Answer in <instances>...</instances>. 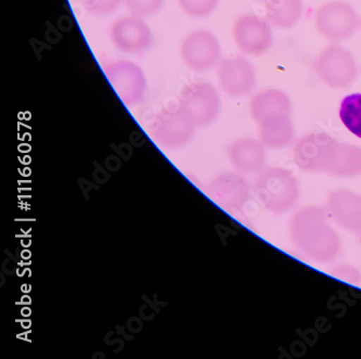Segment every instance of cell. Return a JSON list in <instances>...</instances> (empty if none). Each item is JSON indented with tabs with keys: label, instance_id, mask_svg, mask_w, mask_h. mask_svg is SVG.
Masks as SVG:
<instances>
[{
	"label": "cell",
	"instance_id": "obj_1",
	"mask_svg": "<svg viewBox=\"0 0 361 359\" xmlns=\"http://www.w3.org/2000/svg\"><path fill=\"white\" fill-rule=\"evenodd\" d=\"M326 207L307 205L295 212L290 221V237L294 245L317 263H331L341 253L340 236L330 225Z\"/></svg>",
	"mask_w": 361,
	"mask_h": 359
},
{
	"label": "cell",
	"instance_id": "obj_2",
	"mask_svg": "<svg viewBox=\"0 0 361 359\" xmlns=\"http://www.w3.org/2000/svg\"><path fill=\"white\" fill-rule=\"evenodd\" d=\"M255 193L270 213L284 214L298 205L300 185L292 171L278 166L265 167L256 179Z\"/></svg>",
	"mask_w": 361,
	"mask_h": 359
},
{
	"label": "cell",
	"instance_id": "obj_3",
	"mask_svg": "<svg viewBox=\"0 0 361 359\" xmlns=\"http://www.w3.org/2000/svg\"><path fill=\"white\" fill-rule=\"evenodd\" d=\"M314 71L320 80L334 90L350 87L359 73L358 64L352 52L336 42L317 56Z\"/></svg>",
	"mask_w": 361,
	"mask_h": 359
},
{
	"label": "cell",
	"instance_id": "obj_4",
	"mask_svg": "<svg viewBox=\"0 0 361 359\" xmlns=\"http://www.w3.org/2000/svg\"><path fill=\"white\" fill-rule=\"evenodd\" d=\"M317 32L332 42H345L360 28V17L346 1L332 0L320 6L314 12Z\"/></svg>",
	"mask_w": 361,
	"mask_h": 359
},
{
	"label": "cell",
	"instance_id": "obj_5",
	"mask_svg": "<svg viewBox=\"0 0 361 359\" xmlns=\"http://www.w3.org/2000/svg\"><path fill=\"white\" fill-rule=\"evenodd\" d=\"M104 75L115 94L127 107L142 102L148 83L142 68L130 60H115L104 66Z\"/></svg>",
	"mask_w": 361,
	"mask_h": 359
},
{
	"label": "cell",
	"instance_id": "obj_6",
	"mask_svg": "<svg viewBox=\"0 0 361 359\" xmlns=\"http://www.w3.org/2000/svg\"><path fill=\"white\" fill-rule=\"evenodd\" d=\"M178 106L193 124L207 125L219 114L221 99L211 83L197 80L185 85L178 97Z\"/></svg>",
	"mask_w": 361,
	"mask_h": 359
},
{
	"label": "cell",
	"instance_id": "obj_7",
	"mask_svg": "<svg viewBox=\"0 0 361 359\" xmlns=\"http://www.w3.org/2000/svg\"><path fill=\"white\" fill-rule=\"evenodd\" d=\"M221 46L215 34L207 30H195L183 38L180 56L183 63L197 73L216 68L221 58Z\"/></svg>",
	"mask_w": 361,
	"mask_h": 359
},
{
	"label": "cell",
	"instance_id": "obj_8",
	"mask_svg": "<svg viewBox=\"0 0 361 359\" xmlns=\"http://www.w3.org/2000/svg\"><path fill=\"white\" fill-rule=\"evenodd\" d=\"M338 142L326 133L304 135L294 142V162L302 171L326 173Z\"/></svg>",
	"mask_w": 361,
	"mask_h": 359
},
{
	"label": "cell",
	"instance_id": "obj_9",
	"mask_svg": "<svg viewBox=\"0 0 361 359\" xmlns=\"http://www.w3.org/2000/svg\"><path fill=\"white\" fill-rule=\"evenodd\" d=\"M233 36L237 47L247 56H263L274 44L271 24L254 13L241 14L235 19Z\"/></svg>",
	"mask_w": 361,
	"mask_h": 359
},
{
	"label": "cell",
	"instance_id": "obj_10",
	"mask_svg": "<svg viewBox=\"0 0 361 359\" xmlns=\"http://www.w3.org/2000/svg\"><path fill=\"white\" fill-rule=\"evenodd\" d=\"M219 87L230 97H244L251 94L257 84L254 64L247 56H226L216 66Z\"/></svg>",
	"mask_w": 361,
	"mask_h": 359
},
{
	"label": "cell",
	"instance_id": "obj_11",
	"mask_svg": "<svg viewBox=\"0 0 361 359\" xmlns=\"http://www.w3.org/2000/svg\"><path fill=\"white\" fill-rule=\"evenodd\" d=\"M113 45L125 54H139L150 49L153 33L143 18L124 16L115 20L110 26Z\"/></svg>",
	"mask_w": 361,
	"mask_h": 359
},
{
	"label": "cell",
	"instance_id": "obj_12",
	"mask_svg": "<svg viewBox=\"0 0 361 359\" xmlns=\"http://www.w3.org/2000/svg\"><path fill=\"white\" fill-rule=\"evenodd\" d=\"M329 217L340 227L356 235L361 229V195L348 189L332 191L326 200Z\"/></svg>",
	"mask_w": 361,
	"mask_h": 359
},
{
	"label": "cell",
	"instance_id": "obj_13",
	"mask_svg": "<svg viewBox=\"0 0 361 359\" xmlns=\"http://www.w3.org/2000/svg\"><path fill=\"white\" fill-rule=\"evenodd\" d=\"M257 124L259 140L266 148H286L294 142L295 128L291 120V114L274 113L265 116Z\"/></svg>",
	"mask_w": 361,
	"mask_h": 359
},
{
	"label": "cell",
	"instance_id": "obj_14",
	"mask_svg": "<svg viewBox=\"0 0 361 359\" xmlns=\"http://www.w3.org/2000/svg\"><path fill=\"white\" fill-rule=\"evenodd\" d=\"M192 121L180 107H167L159 112L154 120V132L165 141H179L187 138L192 130Z\"/></svg>",
	"mask_w": 361,
	"mask_h": 359
},
{
	"label": "cell",
	"instance_id": "obj_15",
	"mask_svg": "<svg viewBox=\"0 0 361 359\" xmlns=\"http://www.w3.org/2000/svg\"><path fill=\"white\" fill-rule=\"evenodd\" d=\"M233 164L247 173H259L266 167L267 152L259 139L243 138L235 141L230 148Z\"/></svg>",
	"mask_w": 361,
	"mask_h": 359
},
{
	"label": "cell",
	"instance_id": "obj_16",
	"mask_svg": "<svg viewBox=\"0 0 361 359\" xmlns=\"http://www.w3.org/2000/svg\"><path fill=\"white\" fill-rule=\"evenodd\" d=\"M250 113L256 123L274 113L292 114L293 104L291 98L283 90L267 88L255 92L250 99Z\"/></svg>",
	"mask_w": 361,
	"mask_h": 359
},
{
	"label": "cell",
	"instance_id": "obj_17",
	"mask_svg": "<svg viewBox=\"0 0 361 359\" xmlns=\"http://www.w3.org/2000/svg\"><path fill=\"white\" fill-rule=\"evenodd\" d=\"M326 174L338 178L361 175V147L338 141Z\"/></svg>",
	"mask_w": 361,
	"mask_h": 359
},
{
	"label": "cell",
	"instance_id": "obj_18",
	"mask_svg": "<svg viewBox=\"0 0 361 359\" xmlns=\"http://www.w3.org/2000/svg\"><path fill=\"white\" fill-rule=\"evenodd\" d=\"M302 0H266V19L272 28L288 30L302 19Z\"/></svg>",
	"mask_w": 361,
	"mask_h": 359
},
{
	"label": "cell",
	"instance_id": "obj_19",
	"mask_svg": "<svg viewBox=\"0 0 361 359\" xmlns=\"http://www.w3.org/2000/svg\"><path fill=\"white\" fill-rule=\"evenodd\" d=\"M341 122L357 138L361 139V92L344 97L338 111Z\"/></svg>",
	"mask_w": 361,
	"mask_h": 359
},
{
	"label": "cell",
	"instance_id": "obj_20",
	"mask_svg": "<svg viewBox=\"0 0 361 359\" xmlns=\"http://www.w3.org/2000/svg\"><path fill=\"white\" fill-rule=\"evenodd\" d=\"M223 193L227 202L235 207H242L250 197V185L241 176L231 175L224 181Z\"/></svg>",
	"mask_w": 361,
	"mask_h": 359
},
{
	"label": "cell",
	"instance_id": "obj_21",
	"mask_svg": "<svg viewBox=\"0 0 361 359\" xmlns=\"http://www.w3.org/2000/svg\"><path fill=\"white\" fill-rule=\"evenodd\" d=\"M179 7L187 16L192 18L209 17L219 5V0H177Z\"/></svg>",
	"mask_w": 361,
	"mask_h": 359
},
{
	"label": "cell",
	"instance_id": "obj_22",
	"mask_svg": "<svg viewBox=\"0 0 361 359\" xmlns=\"http://www.w3.org/2000/svg\"><path fill=\"white\" fill-rule=\"evenodd\" d=\"M165 0H123L129 13L136 17L146 18L160 12Z\"/></svg>",
	"mask_w": 361,
	"mask_h": 359
},
{
	"label": "cell",
	"instance_id": "obj_23",
	"mask_svg": "<svg viewBox=\"0 0 361 359\" xmlns=\"http://www.w3.org/2000/svg\"><path fill=\"white\" fill-rule=\"evenodd\" d=\"M85 11L96 17H106L114 13L123 4V0H80Z\"/></svg>",
	"mask_w": 361,
	"mask_h": 359
},
{
	"label": "cell",
	"instance_id": "obj_24",
	"mask_svg": "<svg viewBox=\"0 0 361 359\" xmlns=\"http://www.w3.org/2000/svg\"><path fill=\"white\" fill-rule=\"evenodd\" d=\"M331 276L346 284L358 286L361 282L360 270L350 264H338L330 270Z\"/></svg>",
	"mask_w": 361,
	"mask_h": 359
},
{
	"label": "cell",
	"instance_id": "obj_25",
	"mask_svg": "<svg viewBox=\"0 0 361 359\" xmlns=\"http://www.w3.org/2000/svg\"><path fill=\"white\" fill-rule=\"evenodd\" d=\"M357 237V241H358V243L361 245V229L358 231V233H356Z\"/></svg>",
	"mask_w": 361,
	"mask_h": 359
},
{
	"label": "cell",
	"instance_id": "obj_26",
	"mask_svg": "<svg viewBox=\"0 0 361 359\" xmlns=\"http://www.w3.org/2000/svg\"><path fill=\"white\" fill-rule=\"evenodd\" d=\"M360 30H361V18H360Z\"/></svg>",
	"mask_w": 361,
	"mask_h": 359
}]
</instances>
